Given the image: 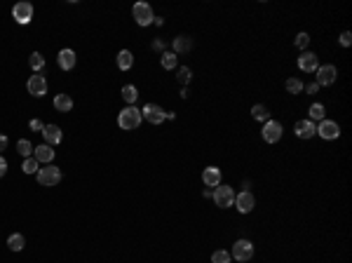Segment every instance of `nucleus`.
Wrapping results in <instances>:
<instances>
[{"label": "nucleus", "mask_w": 352, "mask_h": 263, "mask_svg": "<svg viewBox=\"0 0 352 263\" xmlns=\"http://www.w3.org/2000/svg\"><path fill=\"white\" fill-rule=\"evenodd\" d=\"M143 120V115L141 111L136 106H127V108H122L120 115H118V125H120L122 129H127V132H132V129H136L139 125H141Z\"/></svg>", "instance_id": "obj_1"}, {"label": "nucleus", "mask_w": 352, "mask_h": 263, "mask_svg": "<svg viewBox=\"0 0 352 263\" xmlns=\"http://www.w3.org/2000/svg\"><path fill=\"white\" fill-rule=\"evenodd\" d=\"M132 14H134V19H136V24H139V26H150V24L155 21L153 7H150L148 3H143V0L134 3V7H132Z\"/></svg>", "instance_id": "obj_2"}, {"label": "nucleus", "mask_w": 352, "mask_h": 263, "mask_svg": "<svg viewBox=\"0 0 352 263\" xmlns=\"http://www.w3.org/2000/svg\"><path fill=\"white\" fill-rule=\"evenodd\" d=\"M211 197H214L216 207H221V209H228V207H232V202H235V190H232L230 186H223V183H218L216 190L211 193Z\"/></svg>", "instance_id": "obj_3"}, {"label": "nucleus", "mask_w": 352, "mask_h": 263, "mask_svg": "<svg viewBox=\"0 0 352 263\" xmlns=\"http://www.w3.org/2000/svg\"><path fill=\"white\" fill-rule=\"evenodd\" d=\"M38 183L40 186H56L61 181V169L54 167V165H45V167L38 169Z\"/></svg>", "instance_id": "obj_4"}, {"label": "nucleus", "mask_w": 352, "mask_h": 263, "mask_svg": "<svg viewBox=\"0 0 352 263\" xmlns=\"http://www.w3.org/2000/svg\"><path fill=\"white\" fill-rule=\"evenodd\" d=\"M141 115H143V120H148L150 125H162L167 120V111L162 106H157V103H146L141 108Z\"/></svg>", "instance_id": "obj_5"}, {"label": "nucleus", "mask_w": 352, "mask_h": 263, "mask_svg": "<svg viewBox=\"0 0 352 263\" xmlns=\"http://www.w3.org/2000/svg\"><path fill=\"white\" fill-rule=\"evenodd\" d=\"M261 134H263L265 143H277L282 139V134H284V127L277 120H268V122H263V132Z\"/></svg>", "instance_id": "obj_6"}, {"label": "nucleus", "mask_w": 352, "mask_h": 263, "mask_svg": "<svg viewBox=\"0 0 352 263\" xmlns=\"http://www.w3.org/2000/svg\"><path fill=\"white\" fill-rule=\"evenodd\" d=\"M12 17L17 24L26 26V24H31V19H33V5H31V3H17V5L12 7Z\"/></svg>", "instance_id": "obj_7"}, {"label": "nucleus", "mask_w": 352, "mask_h": 263, "mask_svg": "<svg viewBox=\"0 0 352 263\" xmlns=\"http://www.w3.org/2000/svg\"><path fill=\"white\" fill-rule=\"evenodd\" d=\"M315 134H319L322 139H326V141H333V139H338L340 136V127H338V122H333V120H322L317 125V132Z\"/></svg>", "instance_id": "obj_8"}, {"label": "nucleus", "mask_w": 352, "mask_h": 263, "mask_svg": "<svg viewBox=\"0 0 352 263\" xmlns=\"http://www.w3.org/2000/svg\"><path fill=\"white\" fill-rule=\"evenodd\" d=\"M26 87H28V94L38 96V99L47 94V80H45V75H42V73L31 75V78H28V82H26Z\"/></svg>", "instance_id": "obj_9"}, {"label": "nucleus", "mask_w": 352, "mask_h": 263, "mask_svg": "<svg viewBox=\"0 0 352 263\" xmlns=\"http://www.w3.org/2000/svg\"><path fill=\"white\" fill-rule=\"evenodd\" d=\"M315 73H317V85H319V87H329V85H333V82H336V75H338V71H336V66H333V64H326V66H319Z\"/></svg>", "instance_id": "obj_10"}, {"label": "nucleus", "mask_w": 352, "mask_h": 263, "mask_svg": "<svg viewBox=\"0 0 352 263\" xmlns=\"http://www.w3.org/2000/svg\"><path fill=\"white\" fill-rule=\"evenodd\" d=\"M232 258H237V261H249L251 256H254V244L249 242V240H237L235 244H232Z\"/></svg>", "instance_id": "obj_11"}, {"label": "nucleus", "mask_w": 352, "mask_h": 263, "mask_svg": "<svg viewBox=\"0 0 352 263\" xmlns=\"http://www.w3.org/2000/svg\"><path fill=\"white\" fill-rule=\"evenodd\" d=\"M237 207V212H242V214H249L251 209H254V204H256V197L251 195L249 190H242L240 195H235V202H232Z\"/></svg>", "instance_id": "obj_12"}, {"label": "nucleus", "mask_w": 352, "mask_h": 263, "mask_svg": "<svg viewBox=\"0 0 352 263\" xmlns=\"http://www.w3.org/2000/svg\"><path fill=\"white\" fill-rule=\"evenodd\" d=\"M298 68L303 71V73H315L319 68V61H317V54L315 52H303L298 57Z\"/></svg>", "instance_id": "obj_13"}, {"label": "nucleus", "mask_w": 352, "mask_h": 263, "mask_svg": "<svg viewBox=\"0 0 352 263\" xmlns=\"http://www.w3.org/2000/svg\"><path fill=\"white\" fill-rule=\"evenodd\" d=\"M294 132H296L298 139H312L315 132H317V125H315L312 120H298L296 127H294Z\"/></svg>", "instance_id": "obj_14"}, {"label": "nucleus", "mask_w": 352, "mask_h": 263, "mask_svg": "<svg viewBox=\"0 0 352 263\" xmlns=\"http://www.w3.org/2000/svg\"><path fill=\"white\" fill-rule=\"evenodd\" d=\"M42 136H45L47 146H59L61 139H64V132H61L56 125H45V129H42Z\"/></svg>", "instance_id": "obj_15"}, {"label": "nucleus", "mask_w": 352, "mask_h": 263, "mask_svg": "<svg viewBox=\"0 0 352 263\" xmlns=\"http://www.w3.org/2000/svg\"><path fill=\"white\" fill-rule=\"evenodd\" d=\"M75 61H78V57H75L73 49H61L59 57H56V64H59L61 71H71V68H75Z\"/></svg>", "instance_id": "obj_16"}, {"label": "nucleus", "mask_w": 352, "mask_h": 263, "mask_svg": "<svg viewBox=\"0 0 352 263\" xmlns=\"http://www.w3.org/2000/svg\"><path fill=\"white\" fill-rule=\"evenodd\" d=\"M202 181H204V186H207V188H216L218 183H221V169L214 167V165H211V167H207L202 172Z\"/></svg>", "instance_id": "obj_17"}, {"label": "nucleus", "mask_w": 352, "mask_h": 263, "mask_svg": "<svg viewBox=\"0 0 352 263\" xmlns=\"http://www.w3.org/2000/svg\"><path fill=\"white\" fill-rule=\"evenodd\" d=\"M33 157H35L38 162L52 165V160H54V148H52V146H47V143H42V146L33 148Z\"/></svg>", "instance_id": "obj_18"}, {"label": "nucleus", "mask_w": 352, "mask_h": 263, "mask_svg": "<svg viewBox=\"0 0 352 263\" xmlns=\"http://www.w3.org/2000/svg\"><path fill=\"white\" fill-rule=\"evenodd\" d=\"M171 47H174V54H186L193 49V38L190 35H176L174 42H171Z\"/></svg>", "instance_id": "obj_19"}, {"label": "nucleus", "mask_w": 352, "mask_h": 263, "mask_svg": "<svg viewBox=\"0 0 352 263\" xmlns=\"http://www.w3.org/2000/svg\"><path fill=\"white\" fill-rule=\"evenodd\" d=\"M54 108L59 113H68V111H73V99L68 94H56L54 96Z\"/></svg>", "instance_id": "obj_20"}, {"label": "nucleus", "mask_w": 352, "mask_h": 263, "mask_svg": "<svg viewBox=\"0 0 352 263\" xmlns=\"http://www.w3.org/2000/svg\"><path fill=\"white\" fill-rule=\"evenodd\" d=\"M132 66H134V54L129 52V49H122V52L118 54V68H120V71H129Z\"/></svg>", "instance_id": "obj_21"}, {"label": "nucleus", "mask_w": 352, "mask_h": 263, "mask_svg": "<svg viewBox=\"0 0 352 263\" xmlns=\"http://www.w3.org/2000/svg\"><path fill=\"white\" fill-rule=\"evenodd\" d=\"M251 115H254V120H258V122L270 120V111H268V106H263V103H256V106L251 108Z\"/></svg>", "instance_id": "obj_22"}, {"label": "nucleus", "mask_w": 352, "mask_h": 263, "mask_svg": "<svg viewBox=\"0 0 352 263\" xmlns=\"http://www.w3.org/2000/svg\"><path fill=\"white\" fill-rule=\"evenodd\" d=\"M7 247H10L12 251H21L24 247H26V240H24L21 233H14V235L7 237Z\"/></svg>", "instance_id": "obj_23"}, {"label": "nucleus", "mask_w": 352, "mask_h": 263, "mask_svg": "<svg viewBox=\"0 0 352 263\" xmlns=\"http://www.w3.org/2000/svg\"><path fill=\"white\" fill-rule=\"evenodd\" d=\"M28 66L33 68L35 73H42V68H45V57H42L40 52H33L28 57Z\"/></svg>", "instance_id": "obj_24"}, {"label": "nucleus", "mask_w": 352, "mask_h": 263, "mask_svg": "<svg viewBox=\"0 0 352 263\" xmlns=\"http://www.w3.org/2000/svg\"><path fill=\"white\" fill-rule=\"evenodd\" d=\"M160 64H162V68H167V71H171V68L179 66V57H176L174 52H162V59H160Z\"/></svg>", "instance_id": "obj_25"}, {"label": "nucleus", "mask_w": 352, "mask_h": 263, "mask_svg": "<svg viewBox=\"0 0 352 263\" xmlns=\"http://www.w3.org/2000/svg\"><path fill=\"white\" fill-rule=\"evenodd\" d=\"M122 99H125L129 106H134V101L139 99V89H136L134 85H125V87H122Z\"/></svg>", "instance_id": "obj_26"}, {"label": "nucleus", "mask_w": 352, "mask_h": 263, "mask_svg": "<svg viewBox=\"0 0 352 263\" xmlns=\"http://www.w3.org/2000/svg\"><path fill=\"white\" fill-rule=\"evenodd\" d=\"M326 118V108H324V103H312L310 106V120L312 122H322Z\"/></svg>", "instance_id": "obj_27"}, {"label": "nucleus", "mask_w": 352, "mask_h": 263, "mask_svg": "<svg viewBox=\"0 0 352 263\" xmlns=\"http://www.w3.org/2000/svg\"><path fill=\"white\" fill-rule=\"evenodd\" d=\"M17 150H19V155L31 157L33 155V143L28 141V139H19V141H17Z\"/></svg>", "instance_id": "obj_28"}, {"label": "nucleus", "mask_w": 352, "mask_h": 263, "mask_svg": "<svg viewBox=\"0 0 352 263\" xmlns=\"http://www.w3.org/2000/svg\"><path fill=\"white\" fill-rule=\"evenodd\" d=\"M303 80H298V78H289V80H286V92H289V94H301V92H303Z\"/></svg>", "instance_id": "obj_29"}, {"label": "nucleus", "mask_w": 352, "mask_h": 263, "mask_svg": "<svg viewBox=\"0 0 352 263\" xmlns=\"http://www.w3.org/2000/svg\"><path fill=\"white\" fill-rule=\"evenodd\" d=\"M21 169H24V174H38V169H40V167H38V160L31 155V157H26V160H24Z\"/></svg>", "instance_id": "obj_30"}, {"label": "nucleus", "mask_w": 352, "mask_h": 263, "mask_svg": "<svg viewBox=\"0 0 352 263\" xmlns=\"http://www.w3.org/2000/svg\"><path fill=\"white\" fill-rule=\"evenodd\" d=\"M230 251L225 249H216L214 254H211V263H230Z\"/></svg>", "instance_id": "obj_31"}, {"label": "nucleus", "mask_w": 352, "mask_h": 263, "mask_svg": "<svg viewBox=\"0 0 352 263\" xmlns=\"http://www.w3.org/2000/svg\"><path fill=\"white\" fill-rule=\"evenodd\" d=\"M176 78H179V82H181V85H188V82L193 80V71H190L188 66H181V68H179V75H176Z\"/></svg>", "instance_id": "obj_32"}, {"label": "nucleus", "mask_w": 352, "mask_h": 263, "mask_svg": "<svg viewBox=\"0 0 352 263\" xmlns=\"http://www.w3.org/2000/svg\"><path fill=\"white\" fill-rule=\"evenodd\" d=\"M294 45H296L298 49H305L308 45H310V35H308V33H298L296 40H294Z\"/></svg>", "instance_id": "obj_33"}, {"label": "nucleus", "mask_w": 352, "mask_h": 263, "mask_svg": "<svg viewBox=\"0 0 352 263\" xmlns=\"http://www.w3.org/2000/svg\"><path fill=\"white\" fill-rule=\"evenodd\" d=\"M340 45H343V47H350V45H352V33H350V31H345V33H340Z\"/></svg>", "instance_id": "obj_34"}, {"label": "nucleus", "mask_w": 352, "mask_h": 263, "mask_svg": "<svg viewBox=\"0 0 352 263\" xmlns=\"http://www.w3.org/2000/svg\"><path fill=\"white\" fill-rule=\"evenodd\" d=\"M28 127L33 129V132H42V129H45V125H42L40 120H31V122H28Z\"/></svg>", "instance_id": "obj_35"}, {"label": "nucleus", "mask_w": 352, "mask_h": 263, "mask_svg": "<svg viewBox=\"0 0 352 263\" xmlns=\"http://www.w3.org/2000/svg\"><path fill=\"white\" fill-rule=\"evenodd\" d=\"M7 174V160L3 155H0V179H3V176Z\"/></svg>", "instance_id": "obj_36"}, {"label": "nucleus", "mask_w": 352, "mask_h": 263, "mask_svg": "<svg viewBox=\"0 0 352 263\" xmlns=\"http://www.w3.org/2000/svg\"><path fill=\"white\" fill-rule=\"evenodd\" d=\"M303 89L308 92V94H315V92L319 89V85H317V82H312V85H308V87H303Z\"/></svg>", "instance_id": "obj_37"}, {"label": "nucleus", "mask_w": 352, "mask_h": 263, "mask_svg": "<svg viewBox=\"0 0 352 263\" xmlns=\"http://www.w3.org/2000/svg\"><path fill=\"white\" fill-rule=\"evenodd\" d=\"M7 148V136L5 134H0V153Z\"/></svg>", "instance_id": "obj_38"}, {"label": "nucleus", "mask_w": 352, "mask_h": 263, "mask_svg": "<svg viewBox=\"0 0 352 263\" xmlns=\"http://www.w3.org/2000/svg\"><path fill=\"white\" fill-rule=\"evenodd\" d=\"M153 47H155V49H160V52H162V49H164V42H162V40H155V42H153Z\"/></svg>", "instance_id": "obj_39"}]
</instances>
